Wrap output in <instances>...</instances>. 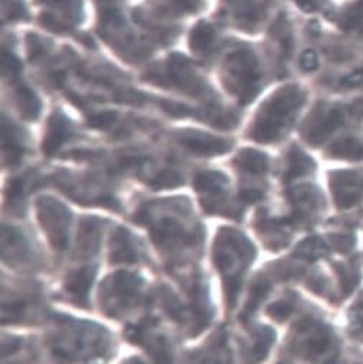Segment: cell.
<instances>
[{
	"instance_id": "cell-1",
	"label": "cell",
	"mask_w": 363,
	"mask_h": 364,
	"mask_svg": "<svg viewBox=\"0 0 363 364\" xmlns=\"http://www.w3.org/2000/svg\"><path fill=\"white\" fill-rule=\"evenodd\" d=\"M306 101V92L298 85H286L271 95L256 118L250 136L257 142L278 141L295 119Z\"/></svg>"
},
{
	"instance_id": "cell-2",
	"label": "cell",
	"mask_w": 363,
	"mask_h": 364,
	"mask_svg": "<svg viewBox=\"0 0 363 364\" xmlns=\"http://www.w3.org/2000/svg\"><path fill=\"white\" fill-rule=\"evenodd\" d=\"M260 66L250 50H237L226 62V85L240 100L250 102L258 92Z\"/></svg>"
},
{
	"instance_id": "cell-3",
	"label": "cell",
	"mask_w": 363,
	"mask_h": 364,
	"mask_svg": "<svg viewBox=\"0 0 363 364\" xmlns=\"http://www.w3.org/2000/svg\"><path fill=\"white\" fill-rule=\"evenodd\" d=\"M151 82L164 86H175L189 92H200L201 83L194 76L191 63L181 55H172L168 60L165 73L154 72L147 76Z\"/></svg>"
},
{
	"instance_id": "cell-4",
	"label": "cell",
	"mask_w": 363,
	"mask_h": 364,
	"mask_svg": "<svg viewBox=\"0 0 363 364\" xmlns=\"http://www.w3.org/2000/svg\"><path fill=\"white\" fill-rule=\"evenodd\" d=\"M343 122L344 112L340 108L317 105L306 124L305 138L312 145H319L325 142L336 129H339Z\"/></svg>"
},
{
	"instance_id": "cell-5",
	"label": "cell",
	"mask_w": 363,
	"mask_h": 364,
	"mask_svg": "<svg viewBox=\"0 0 363 364\" xmlns=\"http://www.w3.org/2000/svg\"><path fill=\"white\" fill-rule=\"evenodd\" d=\"M335 201L340 208H350L363 198V175L353 171H337L330 175Z\"/></svg>"
},
{
	"instance_id": "cell-6",
	"label": "cell",
	"mask_w": 363,
	"mask_h": 364,
	"mask_svg": "<svg viewBox=\"0 0 363 364\" xmlns=\"http://www.w3.org/2000/svg\"><path fill=\"white\" fill-rule=\"evenodd\" d=\"M177 141L183 145L187 151L203 155V156H211V155H220L227 152L231 148V142L214 136L206 132H197V131H183L177 134Z\"/></svg>"
},
{
	"instance_id": "cell-7",
	"label": "cell",
	"mask_w": 363,
	"mask_h": 364,
	"mask_svg": "<svg viewBox=\"0 0 363 364\" xmlns=\"http://www.w3.org/2000/svg\"><path fill=\"white\" fill-rule=\"evenodd\" d=\"M42 218H46V221H43L46 225L49 227L48 232L51 234V238L55 241H58V245H63L66 241V228H68V211L56 204L55 201H48L45 205H42Z\"/></svg>"
},
{
	"instance_id": "cell-8",
	"label": "cell",
	"mask_w": 363,
	"mask_h": 364,
	"mask_svg": "<svg viewBox=\"0 0 363 364\" xmlns=\"http://www.w3.org/2000/svg\"><path fill=\"white\" fill-rule=\"evenodd\" d=\"M70 135V125L60 114H53L48 122V131L43 141V152L53 155Z\"/></svg>"
},
{
	"instance_id": "cell-9",
	"label": "cell",
	"mask_w": 363,
	"mask_h": 364,
	"mask_svg": "<svg viewBox=\"0 0 363 364\" xmlns=\"http://www.w3.org/2000/svg\"><path fill=\"white\" fill-rule=\"evenodd\" d=\"M94 276H95L94 267H85L72 272L65 283L66 293H69L76 301L83 303V300H86L90 284H93Z\"/></svg>"
},
{
	"instance_id": "cell-10",
	"label": "cell",
	"mask_w": 363,
	"mask_h": 364,
	"mask_svg": "<svg viewBox=\"0 0 363 364\" xmlns=\"http://www.w3.org/2000/svg\"><path fill=\"white\" fill-rule=\"evenodd\" d=\"M15 100H16L19 112L25 119L33 121L39 117V114H41V101L28 85L21 83V85L16 86Z\"/></svg>"
},
{
	"instance_id": "cell-11",
	"label": "cell",
	"mask_w": 363,
	"mask_h": 364,
	"mask_svg": "<svg viewBox=\"0 0 363 364\" xmlns=\"http://www.w3.org/2000/svg\"><path fill=\"white\" fill-rule=\"evenodd\" d=\"M329 155L333 158H339V159L362 161L363 159V142L353 136L342 138L330 145Z\"/></svg>"
},
{
	"instance_id": "cell-12",
	"label": "cell",
	"mask_w": 363,
	"mask_h": 364,
	"mask_svg": "<svg viewBox=\"0 0 363 364\" xmlns=\"http://www.w3.org/2000/svg\"><path fill=\"white\" fill-rule=\"evenodd\" d=\"M234 164L244 172L253 173V175H260L264 173L268 169V159L264 154L254 151V149H244L241 151Z\"/></svg>"
},
{
	"instance_id": "cell-13",
	"label": "cell",
	"mask_w": 363,
	"mask_h": 364,
	"mask_svg": "<svg viewBox=\"0 0 363 364\" xmlns=\"http://www.w3.org/2000/svg\"><path fill=\"white\" fill-rule=\"evenodd\" d=\"M313 168L315 162L302 149L293 146L288 155V171L285 178L289 181L293 178L307 175L313 171Z\"/></svg>"
},
{
	"instance_id": "cell-14",
	"label": "cell",
	"mask_w": 363,
	"mask_h": 364,
	"mask_svg": "<svg viewBox=\"0 0 363 364\" xmlns=\"http://www.w3.org/2000/svg\"><path fill=\"white\" fill-rule=\"evenodd\" d=\"M216 41V31L211 25L200 22L190 33V48L196 53H206Z\"/></svg>"
},
{
	"instance_id": "cell-15",
	"label": "cell",
	"mask_w": 363,
	"mask_h": 364,
	"mask_svg": "<svg viewBox=\"0 0 363 364\" xmlns=\"http://www.w3.org/2000/svg\"><path fill=\"white\" fill-rule=\"evenodd\" d=\"M112 262H134L137 259V252L130 242V235L124 228H120L114 235L112 241Z\"/></svg>"
},
{
	"instance_id": "cell-16",
	"label": "cell",
	"mask_w": 363,
	"mask_h": 364,
	"mask_svg": "<svg viewBox=\"0 0 363 364\" xmlns=\"http://www.w3.org/2000/svg\"><path fill=\"white\" fill-rule=\"evenodd\" d=\"M340 26L347 31L363 33V0H359V2L346 9V12L342 15Z\"/></svg>"
},
{
	"instance_id": "cell-17",
	"label": "cell",
	"mask_w": 363,
	"mask_h": 364,
	"mask_svg": "<svg viewBox=\"0 0 363 364\" xmlns=\"http://www.w3.org/2000/svg\"><path fill=\"white\" fill-rule=\"evenodd\" d=\"M80 245L83 250H97L100 241V225L95 220H85L80 225Z\"/></svg>"
},
{
	"instance_id": "cell-18",
	"label": "cell",
	"mask_w": 363,
	"mask_h": 364,
	"mask_svg": "<svg viewBox=\"0 0 363 364\" xmlns=\"http://www.w3.org/2000/svg\"><path fill=\"white\" fill-rule=\"evenodd\" d=\"M227 182L226 176L219 172H201L196 176V188L199 191H214Z\"/></svg>"
},
{
	"instance_id": "cell-19",
	"label": "cell",
	"mask_w": 363,
	"mask_h": 364,
	"mask_svg": "<svg viewBox=\"0 0 363 364\" xmlns=\"http://www.w3.org/2000/svg\"><path fill=\"white\" fill-rule=\"evenodd\" d=\"M268 290H270L268 282H265V280L254 282V284L251 286L250 297H248V301H247V306H246V310L243 314L248 316L250 313H253L257 309V306L260 304V301L267 296Z\"/></svg>"
},
{
	"instance_id": "cell-20",
	"label": "cell",
	"mask_w": 363,
	"mask_h": 364,
	"mask_svg": "<svg viewBox=\"0 0 363 364\" xmlns=\"http://www.w3.org/2000/svg\"><path fill=\"white\" fill-rule=\"evenodd\" d=\"M273 338H275V333L268 330V328H263L258 331L257 334V340L254 343V348H253V360L254 363L257 361H261L267 353H268V347L270 344L273 343Z\"/></svg>"
},
{
	"instance_id": "cell-21",
	"label": "cell",
	"mask_w": 363,
	"mask_h": 364,
	"mask_svg": "<svg viewBox=\"0 0 363 364\" xmlns=\"http://www.w3.org/2000/svg\"><path fill=\"white\" fill-rule=\"evenodd\" d=\"M183 179H181V175L174 171V169H164L161 172H158L152 181H151V186L154 188H172L179 186Z\"/></svg>"
},
{
	"instance_id": "cell-22",
	"label": "cell",
	"mask_w": 363,
	"mask_h": 364,
	"mask_svg": "<svg viewBox=\"0 0 363 364\" xmlns=\"http://www.w3.org/2000/svg\"><path fill=\"white\" fill-rule=\"evenodd\" d=\"M118 119L117 111H101L94 115H90L88 119V125L95 129H107L112 127Z\"/></svg>"
},
{
	"instance_id": "cell-23",
	"label": "cell",
	"mask_w": 363,
	"mask_h": 364,
	"mask_svg": "<svg viewBox=\"0 0 363 364\" xmlns=\"http://www.w3.org/2000/svg\"><path fill=\"white\" fill-rule=\"evenodd\" d=\"M330 344H332V340L326 333H317L309 340L306 348L310 355H322L330 348Z\"/></svg>"
},
{
	"instance_id": "cell-24",
	"label": "cell",
	"mask_w": 363,
	"mask_h": 364,
	"mask_svg": "<svg viewBox=\"0 0 363 364\" xmlns=\"http://www.w3.org/2000/svg\"><path fill=\"white\" fill-rule=\"evenodd\" d=\"M164 9L172 16L191 14L197 11V2L196 0H169V4Z\"/></svg>"
},
{
	"instance_id": "cell-25",
	"label": "cell",
	"mask_w": 363,
	"mask_h": 364,
	"mask_svg": "<svg viewBox=\"0 0 363 364\" xmlns=\"http://www.w3.org/2000/svg\"><path fill=\"white\" fill-rule=\"evenodd\" d=\"M339 276H340V284L342 289L344 291V294L347 296L352 290H354V287L359 283V272L353 268H346V267H339Z\"/></svg>"
},
{
	"instance_id": "cell-26",
	"label": "cell",
	"mask_w": 363,
	"mask_h": 364,
	"mask_svg": "<svg viewBox=\"0 0 363 364\" xmlns=\"http://www.w3.org/2000/svg\"><path fill=\"white\" fill-rule=\"evenodd\" d=\"M115 100L118 102H122V104H130V105L138 107V105H142L147 98L142 92H138V90H135V89L125 87V89L118 90Z\"/></svg>"
},
{
	"instance_id": "cell-27",
	"label": "cell",
	"mask_w": 363,
	"mask_h": 364,
	"mask_svg": "<svg viewBox=\"0 0 363 364\" xmlns=\"http://www.w3.org/2000/svg\"><path fill=\"white\" fill-rule=\"evenodd\" d=\"M159 104H161L162 111L167 112L168 115L174 117V118H186V117H190L193 114V111L184 104L174 102V101H169V100H164Z\"/></svg>"
},
{
	"instance_id": "cell-28",
	"label": "cell",
	"mask_w": 363,
	"mask_h": 364,
	"mask_svg": "<svg viewBox=\"0 0 363 364\" xmlns=\"http://www.w3.org/2000/svg\"><path fill=\"white\" fill-rule=\"evenodd\" d=\"M329 240L332 247L339 252H349L354 245V237L350 234H333Z\"/></svg>"
},
{
	"instance_id": "cell-29",
	"label": "cell",
	"mask_w": 363,
	"mask_h": 364,
	"mask_svg": "<svg viewBox=\"0 0 363 364\" xmlns=\"http://www.w3.org/2000/svg\"><path fill=\"white\" fill-rule=\"evenodd\" d=\"M325 251H326V248H325L322 241H319V240H309V241H306L305 244L300 245L298 254L305 257V258H315V257L323 254Z\"/></svg>"
},
{
	"instance_id": "cell-30",
	"label": "cell",
	"mask_w": 363,
	"mask_h": 364,
	"mask_svg": "<svg viewBox=\"0 0 363 364\" xmlns=\"http://www.w3.org/2000/svg\"><path fill=\"white\" fill-rule=\"evenodd\" d=\"M293 311V307L290 303L288 301H279V303H275L271 304L268 309H267V313L273 317L275 320H279V321H283L286 320Z\"/></svg>"
},
{
	"instance_id": "cell-31",
	"label": "cell",
	"mask_w": 363,
	"mask_h": 364,
	"mask_svg": "<svg viewBox=\"0 0 363 364\" xmlns=\"http://www.w3.org/2000/svg\"><path fill=\"white\" fill-rule=\"evenodd\" d=\"M21 70V62L18 60L16 56H14L9 50L2 52V73L5 76L15 75Z\"/></svg>"
},
{
	"instance_id": "cell-32",
	"label": "cell",
	"mask_w": 363,
	"mask_h": 364,
	"mask_svg": "<svg viewBox=\"0 0 363 364\" xmlns=\"http://www.w3.org/2000/svg\"><path fill=\"white\" fill-rule=\"evenodd\" d=\"M211 124L219 129H231L237 125V117L231 112H220L213 117Z\"/></svg>"
},
{
	"instance_id": "cell-33",
	"label": "cell",
	"mask_w": 363,
	"mask_h": 364,
	"mask_svg": "<svg viewBox=\"0 0 363 364\" xmlns=\"http://www.w3.org/2000/svg\"><path fill=\"white\" fill-rule=\"evenodd\" d=\"M363 83V69H357L354 72L347 73L340 79V87L342 89H353Z\"/></svg>"
},
{
	"instance_id": "cell-34",
	"label": "cell",
	"mask_w": 363,
	"mask_h": 364,
	"mask_svg": "<svg viewBox=\"0 0 363 364\" xmlns=\"http://www.w3.org/2000/svg\"><path fill=\"white\" fill-rule=\"evenodd\" d=\"M300 68L305 72H313L319 68V58L315 50H305L300 56Z\"/></svg>"
},
{
	"instance_id": "cell-35",
	"label": "cell",
	"mask_w": 363,
	"mask_h": 364,
	"mask_svg": "<svg viewBox=\"0 0 363 364\" xmlns=\"http://www.w3.org/2000/svg\"><path fill=\"white\" fill-rule=\"evenodd\" d=\"M41 23H42L46 29H49V31H52V32H63V31L66 29V26H65L56 16H53L52 14H45V15H42V16H41Z\"/></svg>"
},
{
	"instance_id": "cell-36",
	"label": "cell",
	"mask_w": 363,
	"mask_h": 364,
	"mask_svg": "<svg viewBox=\"0 0 363 364\" xmlns=\"http://www.w3.org/2000/svg\"><path fill=\"white\" fill-rule=\"evenodd\" d=\"M295 4L306 14H313L322 9L323 2L322 0H295Z\"/></svg>"
},
{
	"instance_id": "cell-37",
	"label": "cell",
	"mask_w": 363,
	"mask_h": 364,
	"mask_svg": "<svg viewBox=\"0 0 363 364\" xmlns=\"http://www.w3.org/2000/svg\"><path fill=\"white\" fill-rule=\"evenodd\" d=\"M36 4H41V5L48 4V5L76 9L79 6V0H36Z\"/></svg>"
},
{
	"instance_id": "cell-38",
	"label": "cell",
	"mask_w": 363,
	"mask_h": 364,
	"mask_svg": "<svg viewBox=\"0 0 363 364\" xmlns=\"http://www.w3.org/2000/svg\"><path fill=\"white\" fill-rule=\"evenodd\" d=\"M28 52H29V58L31 59H35L36 56H39L42 52H43V48L41 46L39 41L36 38H33V35H31L28 38Z\"/></svg>"
},
{
	"instance_id": "cell-39",
	"label": "cell",
	"mask_w": 363,
	"mask_h": 364,
	"mask_svg": "<svg viewBox=\"0 0 363 364\" xmlns=\"http://www.w3.org/2000/svg\"><path fill=\"white\" fill-rule=\"evenodd\" d=\"M141 161H142L141 158L131 155V156H124V158H121L120 162H118V165L121 166V169H128V168H132V166L140 165Z\"/></svg>"
},
{
	"instance_id": "cell-40",
	"label": "cell",
	"mask_w": 363,
	"mask_h": 364,
	"mask_svg": "<svg viewBox=\"0 0 363 364\" xmlns=\"http://www.w3.org/2000/svg\"><path fill=\"white\" fill-rule=\"evenodd\" d=\"M261 198H263V194L258 190H244L241 193V200H244L246 203H256Z\"/></svg>"
},
{
	"instance_id": "cell-41",
	"label": "cell",
	"mask_w": 363,
	"mask_h": 364,
	"mask_svg": "<svg viewBox=\"0 0 363 364\" xmlns=\"http://www.w3.org/2000/svg\"><path fill=\"white\" fill-rule=\"evenodd\" d=\"M95 2L100 6H107V9H108V8H112V5L117 2V0H95Z\"/></svg>"
},
{
	"instance_id": "cell-42",
	"label": "cell",
	"mask_w": 363,
	"mask_h": 364,
	"mask_svg": "<svg viewBox=\"0 0 363 364\" xmlns=\"http://www.w3.org/2000/svg\"><path fill=\"white\" fill-rule=\"evenodd\" d=\"M127 364H142V363H140L138 360H131V361H128Z\"/></svg>"
}]
</instances>
